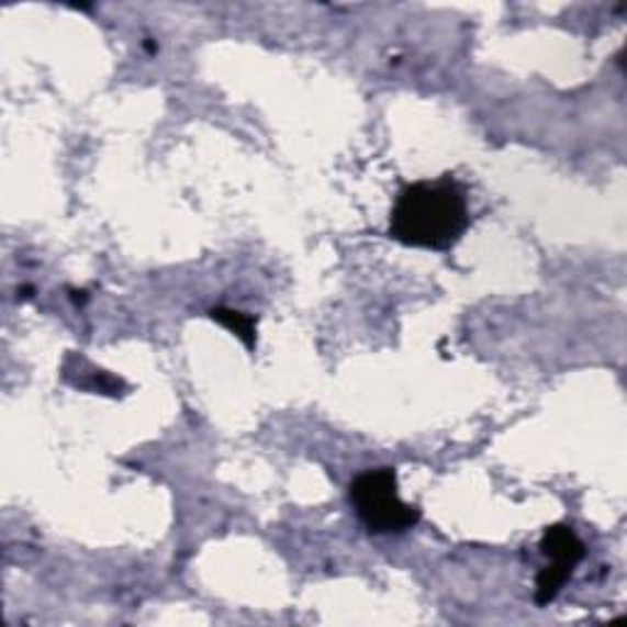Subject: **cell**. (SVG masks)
I'll return each instance as SVG.
<instances>
[{
  "label": "cell",
  "instance_id": "cell-1",
  "mask_svg": "<svg viewBox=\"0 0 627 627\" xmlns=\"http://www.w3.org/2000/svg\"><path fill=\"white\" fill-rule=\"evenodd\" d=\"M466 191L451 177L417 182L400 191L390 216V236L402 246L449 250L469 228Z\"/></svg>",
  "mask_w": 627,
  "mask_h": 627
},
{
  "label": "cell",
  "instance_id": "cell-2",
  "mask_svg": "<svg viewBox=\"0 0 627 627\" xmlns=\"http://www.w3.org/2000/svg\"><path fill=\"white\" fill-rule=\"evenodd\" d=\"M350 503L370 533H405L419 523V510L400 501L398 475L392 469H378L358 475L350 485Z\"/></svg>",
  "mask_w": 627,
  "mask_h": 627
},
{
  "label": "cell",
  "instance_id": "cell-3",
  "mask_svg": "<svg viewBox=\"0 0 627 627\" xmlns=\"http://www.w3.org/2000/svg\"><path fill=\"white\" fill-rule=\"evenodd\" d=\"M539 549L541 555L551 559V564L567 571L576 569L583 557H586V545H583L579 535L567 525H551L547 533L541 535Z\"/></svg>",
  "mask_w": 627,
  "mask_h": 627
},
{
  "label": "cell",
  "instance_id": "cell-4",
  "mask_svg": "<svg viewBox=\"0 0 627 627\" xmlns=\"http://www.w3.org/2000/svg\"><path fill=\"white\" fill-rule=\"evenodd\" d=\"M211 318L219 322L221 326H226L231 334H236L240 342L246 344L248 350H255V344H258V334H255V318L250 314L219 306V310H211Z\"/></svg>",
  "mask_w": 627,
  "mask_h": 627
},
{
  "label": "cell",
  "instance_id": "cell-5",
  "mask_svg": "<svg viewBox=\"0 0 627 627\" xmlns=\"http://www.w3.org/2000/svg\"><path fill=\"white\" fill-rule=\"evenodd\" d=\"M573 576V571H567V569H561V567H555V564H549L541 569L537 573V589H535V601L539 605H549L551 601H555L561 589H564V583Z\"/></svg>",
  "mask_w": 627,
  "mask_h": 627
}]
</instances>
